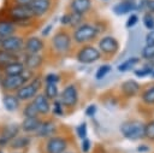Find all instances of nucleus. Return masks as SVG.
I'll list each match as a JSON object with an SVG mask.
<instances>
[{
  "mask_svg": "<svg viewBox=\"0 0 154 153\" xmlns=\"http://www.w3.org/2000/svg\"><path fill=\"white\" fill-rule=\"evenodd\" d=\"M36 72H32L28 69L20 75L16 76H5L0 75V89L2 93H16L23 84L29 82Z\"/></svg>",
  "mask_w": 154,
  "mask_h": 153,
  "instance_id": "f257e3e1",
  "label": "nucleus"
},
{
  "mask_svg": "<svg viewBox=\"0 0 154 153\" xmlns=\"http://www.w3.org/2000/svg\"><path fill=\"white\" fill-rule=\"evenodd\" d=\"M72 36L66 30H58L51 39V51L57 55H66L72 48Z\"/></svg>",
  "mask_w": 154,
  "mask_h": 153,
  "instance_id": "f03ea898",
  "label": "nucleus"
},
{
  "mask_svg": "<svg viewBox=\"0 0 154 153\" xmlns=\"http://www.w3.org/2000/svg\"><path fill=\"white\" fill-rule=\"evenodd\" d=\"M42 87H43V80L40 76H37V73H35V76L29 82H26L25 84H23L16 92V95L20 100V102L24 104V102L31 101L32 98L40 92V89Z\"/></svg>",
  "mask_w": 154,
  "mask_h": 153,
  "instance_id": "7ed1b4c3",
  "label": "nucleus"
},
{
  "mask_svg": "<svg viewBox=\"0 0 154 153\" xmlns=\"http://www.w3.org/2000/svg\"><path fill=\"white\" fill-rule=\"evenodd\" d=\"M99 34L97 27L88 24V23H82L77 28L73 29L72 33V41L77 45H85L90 41H93Z\"/></svg>",
  "mask_w": 154,
  "mask_h": 153,
  "instance_id": "20e7f679",
  "label": "nucleus"
},
{
  "mask_svg": "<svg viewBox=\"0 0 154 153\" xmlns=\"http://www.w3.org/2000/svg\"><path fill=\"white\" fill-rule=\"evenodd\" d=\"M35 18L32 14V11L29 5H17L12 4L6 10V19L12 20L13 23H18L25 19Z\"/></svg>",
  "mask_w": 154,
  "mask_h": 153,
  "instance_id": "39448f33",
  "label": "nucleus"
},
{
  "mask_svg": "<svg viewBox=\"0 0 154 153\" xmlns=\"http://www.w3.org/2000/svg\"><path fill=\"white\" fill-rule=\"evenodd\" d=\"M69 147V141L65 136L55 134L48 139H45L43 152L45 153H64Z\"/></svg>",
  "mask_w": 154,
  "mask_h": 153,
  "instance_id": "423d86ee",
  "label": "nucleus"
},
{
  "mask_svg": "<svg viewBox=\"0 0 154 153\" xmlns=\"http://www.w3.org/2000/svg\"><path fill=\"white\" fill-rule=\"evenodd\" d=\"M24 40H25V37L23 35H19L18 33L14 35L0 39V49H4V51L20 55L23 53Z\"/></svg>",
  "mask_w": 154,
  "mask_h": 153,
  "instance_id": "0eeeda50",
  "label": "nucleus"
},
{
  "mask_svg": "<svg viewBox=\"0 0 154 153\" xmlns=\"http://www.w3.org/2000/svg\"><path fill=\"white\" fill-rule=\"evenodd\" d=\"M75 58L81 64H93L101 58V52L99 51V48L85 43L76 52Z\"/></svg>",
  "mask_w": 154,
  "mask_h": 153,
  "instance_id": "6e6552de",
  "label": "nucleus"
},
{
  "mask_svg": "<svg viewBox=\"0 0 154 153\" xmlns=\"http://www.w3.org/2000/svg\"><path fill=\"white\" fill-rule=\"evenodd\" d=\"M120 131L129 140H140L144 137V124L138 120H128L122 124Z\"/></svg>",
  "mask_w": 154,
  "mask_h": 153,
  "instance_id": "1a4fd4ad",
  "label": "nucleus"
},
{
  "mask_svg": "<svg viewBox=\"0 0 154 153\" xmlns=\"http://www.w3.org/2000/svg\"><path fill=\"white\" fill-rule=\"evenodd\" d=\"M20 133L18 123H8L0 125V149H6L10 142Z\"/></svg>",
  "mask_w": 154,
  "mask_h": 153,
  "instance_id": "9d476101",
  "label": "nucleus"
},
{
  "mask_svg": "<svg viewBox=\"0 0 154 153\" xmlns=\"http://www.w3.org/2000/svg\"><path fill=\"white\" fill-rule=\"evenodd\" d=\"M78 89L73 83H70L63 88V90L59 93V100L64 105L65 108H72L78 102Z\"/></svg>",
  "mask_w": 154,
  "mask_h": 153,
  "instance_id": "9b49d317",
  "label": "nucleus"
},
{
  "mask_svg": "<svg viewBox=\"0 0 154 153\" xmlns=\"http://www.w3.org/2000/svg\"><path fill=\"white\" fill-rule=\"evenodd\" d=\"M46 49V43L45 40L40 36H28L24 40V47H23V53L25 54H37V53H43Z\"/></svg>",
  "mask_w": 154,
  "mask_h": 153,
  "instance_id": "f8f14e48",
  "label": "nucleus"
},
{
  "mask_svg": "<svg viewBox=\"0 0 154 153\" xmlns=\"http://www.w3.org/2000/svg\"><path fill=\"white\" fill-rule=\"evenodd\" d=\"M20 60L23 61L25 69L32 71V72H37L43 63H45V57L42 53H37V54H25L22 53L20 54Z\"/></svg>",
  "mask_w": 154,
  "mask_h": 153,
  "instance_id": "ddd939ff",
  "label": "nucleus"
},
{
  "mask_svg": "<svg viewBox=\"0 0 154 153\" xmlns=\"http://www.w3.org/2000/svg\"><path fill=\"white\" fill-rule=\"evenodd\" d=\"M58 134V125L53 119H43L41 120V124L38 129L35 131L34 136L37 139H48L53 135Z\"/></svg>",
  "mask_w": 154,
  "mask_h": 153,
  "instance_id": "4468645a",
  "label": "nucleus"
},
{
  "mask_svg": "<svg viewBox=\"0 0 154 153\" xmlns=\"http://www.w3.org/2000/svg\"><path fill=\"white\" fill-rule=\"evenodd\" d=\"M31 145V135L19 133L8 145L7 149L11 152H24Z\"/></svg>",
  "mask_w": 154,
  "mask_h": 153,
  "instance_id": "2eb2a0df",
  "label": "nucleus"
},
{
  "mask_svg": "<svg viewBox=\"0 0 154 153\" xmlns=\"http://www.w3.org/2000/svg\"><path fill=\"white\" fill-rule=\"evenodd\" d=\"M31 102L34 104L37 113L40 117H45L47 114H49L51 112V106H52V101H49L46 95L41 92H38L31 100Z\"/></svg>",
  "mask_w": 154,
  "mask_h": 153,
  "instance_id": "dca6fc26",
  "label": "nucleus"
},
{
  "mask_svg": "<svg viewBox=\"0 0 154 153\" xmlns=\"http://www.w3.org/2000/svg\"><path fill=\"white\" fill-rule=\"evenodd\" d=\"M1 102H2L4 108L7 112H11V113L19 111L20 107H22V102L17 98L16 93H2V95H1Z\"/></svg>",
  "mask_w": 154,
  "mask_h": 153,
  "instance_id": "f3484780",
  "label": "nucleus"
},
{
  "mask_svg": "<svg viewBox=\"0 0 154 153\" xmlns=\"http://www.w3.org/2000/svg\"><path fill=\"white\" fill-rule=\"evenodd\" d=\"M118 49H119V43L113 36H103L102 39H100V41H99V51L100 52L112 55V54H116L118 52Z\"/></svg>",
  "mask_w": 154,
  "mask_h": 153,
  "instance_id": "a211bd4d",
  "label": "nucleus"
},
{
  "mask_svg": "<svg viewBox=\"0 0 154 153\" xmlns=\"http://www.w3.org/2000/svg\"><path fill=\"white\" fill-rule=\"evenodd\" d=\"M41 120H42V117H24L19 123L20 133L34 135L41 124Z\"/></svg>",
  "mask_w": 154,
  "mask_h": 153,
  "instance_id": "6ab92c4d",
  "label": "nucleus"
},
{
  "mask_svg": "<svg viewBox=\"0 0 154 153\" xmlns=\"http://www.w3.org/2000/svg\"><path fill=\"white\" fill-rule=\"evenodd\" d=\"M51 5L52 0H32L29 4L35 18H41L46 16L51 10Z\"/></svg>",
  "mask_w": 154,
  "mask_h": 153,
  "instance_id": "aec40b11",
  "label": "nucleus"
},
{
  "mask_svg": "<svg viewBox=\"0 0 154 153\" xmlns=\"http://www.w3.org/2000/svg\"><path fill=\"white\" fill-rule=\"evenodd\" d=\"M25 71V66L23 64V61L19 59V60H16V61H12L10 64H7L6 66H4L1 70H0V75H5V76H16V75H20Z\"/></svg>",
  "mask_w": 154,
  "mask_h": 153,
  "instance_id": "412c9836",
  "label": "nucleus"
},
{
  "mask_svg": "<svg viewBox=\"0 0 154 153\" xmlns=\"http://www.w3.org/2000/svg\"><path fill=\"white\" fill-rule=\"evenodd\" d=\"M71 12L78 14H85L91 8V0H71L70 2Z\"/></svg>",
  "mask_w": 154,
  "mask_h": 153,
  "instance_id": "4be33fe9",
  "label": "nucleus"
},
{
  "mask_svg": "<svg viewBox=\"0 0 154 153\" xmlns=\"http://www.w3.org/2000/svg\"><path fill=\"white\" fill-rule=\"evenodd\" d=\"M136 8H137V5L134 0H123L113 6V12L118 16H122V14H126Z\"/></svg>",
  "mask_w": 154,
  "mask_h": 153,
  "instance_id": "5701e85b",
  "label": "nucleus"
},
{
  "mask_svg": "<svg viewBox=\"0 0 154 153\" xmlns=\"http://www.w3.org/2000/svg\"><path fill=\"white\" fill-rule=\"evenodd\" d=\"M18 33L17 25L8 19H0V39L14 35Z\"/></svg>",
  "mask_w": 154,
  "mask_h": 153,
  "instance_id": "b1692460",
  "label": "nucleus"
},
{
  "mask_svg": "<svg viewBox=\"0 0 154 153\" xmlns=\"http://www.w3.org/2000/svg\"><path fill=\"white\" fill-rule=\"evenodd\" d=\"M43 94L46 95V98L49 100V101H53L55 99L59 98V88H58V84H54V83H43Z\"/></svg>",
  "mask_w": 154,
  "mask_h": 153,
  "instance_id": "393cba45",
  "label": "nucleus"
},
{
  "mask_svg": "<svg viewBox=\"0 0 154 153\" xmlns=\"http://www.w3.org/2000/svg\"><path fill=\"white\" fill-rule=\"evenodd\" d=\"M138 89H140L138 83H137L136 81H134V80H128V81L123 82V84H122V90H123V93H124L126 96H129V98L134 96V95L138 92Z\"/></svg>",
  "mask_w": 154,
  "mask_h": 153,
  "instance_id": "a878e982",
  "label": "nucleus"
},
{
  "mask_svg": "<svg viewBox=\"0 0 154 153\" xmlns=\"http://www.w3.org/2000/svg\"><path fill=\"white\" fill-rule=\"evenodd\" d=\"M19 59H20L19 54H14V53L0 49V70L4 66H6L7 64H10L12 61H16V60H19Z\"/></svg>",
  "mask_w": 154,
  "mask_h": 153,
  "instance_id": "bb28decb",
  "label": "nucleus"
},
{
  "mask_svg": "<svg viewBox=\"0 0 154 153\" xmlns=\"http://www.w3.org/2000/svg\"><path fill=\"white\" fill-rule=\"evenodd\" d=\"M20 112H22V116L23 118L24 117H40L34 104L31 101H28V102H24L22 104V107H20Z\"/></svg>",
  "mask_w": 154,
  "mask_h": 153,
  "instance_id": "cd10ccee",
  "label": "nucleus"
},
{
  "mask_svg": "<svg viewBox=\"0 0 154 153\" xmlns=\"http://www.w3.org/2000/svg\"><path fill=\"white\" fill-rule=\"evenodd\" d=\"M138 63H140V58H137V57H130V58H128L126 60H124L123 63H120V64L118 65V70H119L120 72L129 71V70H131L132 67H135Z\"/></svg>",
  "mask_w": 154,
  "mask_h": 153,
  "instance_id": "c85d7f7f",
  "label": "nucleus"
},
{
  "mask_svg": "<svg viewBox=\"0 0 154 153\" xmlns=\"http://www.w3.org/2000/svg\"><path fill=\"white\" fill-rule=\"evenodd\" d=\"M51 113L54 117H63L65 113V107L64 105L60 102L59 99H55L52 101V106H51Z\"/></svg>",
  "mask_w": 154,
  "mask_h": 153,
  "instance_id": "c756f323",
  "label": "nucleus"
},
{
  "mask_svg": "<svg viewBox=\"0 0 154 153\" xmlns=\"http://www.w3.org/2000/svg\"><path fill=\"white\" fill-rule=\"evenodd\" d=\"M153 67H154V65L152 64V61H150V63H147V64L143 65L142 69H140V70H135V75H136L137 77H146V76H148V75L152 73Z\"/></svg>",
  "mask_w": 154,
  "mask_h": 153,
  "instance_id": "7c9ffc66",
  "label": "nucleus"
},
{
  "mask_svg": "<svg viewBox=\"0 0 154 153\" xmlns=\"http://www.w3.org/2000/svg\"><path fill=\"white\" fill-rule=\"evenodd\" d=\"M141 57L146 60L154 59V45H146L141 51Z\"/></svg>",
  "mask_w": 154,
  "mask_h": 153,
  "instance_id": "2f4dec72",
  "label": "nucleus"
},
{
  "mask_svg": "<svg viewBox=\"0 0 154 153\" xmlns=\"http://www.w3.org/2000/svg\"><path fill=\"white\" fill-rule=\"evenodd\" d=\"M83 23V16L82 14H78V13H75V12H70V24L69 27L70 28H77L78 25H81Z\"/></svg>",
  "mask_w": 154,
  "mask_h": 153,
  "instance_id": "473e14b6",
  "label": "nucleus"
},
{
  "mask_svg": "<svg viewBox=\"0 0 154 153\" xmlns=\"http://www.w3.org/2000/svg\"><path fill=\"white\" fill-rule=\"evenodd\" d=\"M142 100L146 104H154V86L146 89L142 94Z\"/></svg>",
  "mask_w": 154,
  "mask_h": 153,
  "instance_id": "72a5a7b5",
  "label": "nucleus"
},
{
  "mask_svg": "<svg viewBox=\"0 0 154 153\" xmlns=\"http://www.w3.org/2000/svg\"><path fill=\"white\" fill-rule=\"evenodd\" d=\"M109 71H111V65L103 64V65H101V66L97 69V71H96V73H95V77H96L97 80H102L103 77H106V76L109 73Z\"/></svg>",
  "mask_w": 154,
  "mask_h": 153,
  "instance_id": "f704fd0d",
  "label": "nucleus"
},
{
  "mask_svg": "<svg viewBox=\"0 0 154 153\" xmlns=\"http://www.w3.org/2000/svg\"><path fill=\"white\" fill-rule=\"evenodd\" d=\"M144 136L149 140H154V120L144 124Z\"/></svg>",
  "mask_w": 154,
  "mask_h": 153,
  "instance_id": "c9c22d12",
  "label": "nucleus"
},
{
  "mask_svg": "<svg viewBox=\"0 0 154 153\" xmlns=\"http://www.w3.org/2000/svg\"><path fill=\"white\" fill-rule=\"evenodd\" d=\"M43 83H54V84H58L60 82V76L58 73H54V72H49L47 73L43 78Z\"/></svg>",
  "mask_w": 154,
  "mask_h": 153,
  "instance_id": "e433bc0d",
  "label": "nucleus"
},
{
  "mask_svg": "<svg viewBox=\"0 0 154 153\" xmlns=\"http://www.w3.org/2000/svg\"><path fill=\"white\" fill-rule=\"evenodd\" d=\"M143 24L148 30L154 29V16L152 13H146L143 16Z\"/></svg>",
  "mask_w": 154,
  "mask_h": 153,
  "instance_id": "4c0bfd02",
  "label": "nucleus"
},
{
  "mask_svg": "<svg viewBox=\"0 0 154 153\" xmlns=\"http://www.w3.org/2000/svg\"><path fill=\"white\" fill-rule=\"evenodd\" d=\"M76 131H77V136L79 137V139H85L87 137V134H88V128H87V123L85 122H82L78 126H77V129H76Z\"/></svg>",
  "mask_w": 154,
  "mask_h": 153,
  "instance_id": "58836bf2",
  "label": "nucleus"
},
{
  "mask_svg": "<svg viewBox=\"0 0 154 153\" xmlns=\"http://www.w3.org/2000/svg\"><path fill=\"white\" fill-rule=\"evenodd\" d=\"M90 148H91V142H90V140L89 139H83L82 140V145H81V149H82V152L83 153H88L89 151H90Z\"/></svg>",
  "mask_w": 154,
  "mask_h": 153,
  "instance_id": "ea45409f",
  "label": "nucleus"
},
{
  "mask_svg": "<svg viewBox=\"0 0 154 153\" xmlns=\"http://www.w3.org/2000/svg\"><path fill=\"white\" fill-rule=\"evenodd\" d=\"M137 22H138V17H137V14H131V16L128 18L125 25H126V28H132L134 25L137 24Z\"/></svg>",
  "mask_w": 154,
  "mask_h": 153,
  "instance_id": "a19ab883",
  "label": "nucleus"
},
{
  "mask_svg": "<svg viewBox=\"0 0 154 153\" xmlns=\"http://www.w3.org/2000/svg\"><path fill=\"white\" fill-rule=\"evenodd\" d=\"M96 111H97V108H96L95 105H89V106L85 108V116H87V117H94L95 113H96Z\"/></svg>",
  "mask_w": 154,
  "mask_h": 153,
  "instance_id": "79ce46f5",
  "label": "nucleus"
},
{
  "mask_svg": "<svg viewBox=\"0 0 154 153\" xmlns=\"http://www.w3.org/2000/svg\"><path fill=\"white\" fill-rule=\"evenodd\" d=\"M144 40H146V45H154V29L149 30Z\"/></svg>",
  "mask_w": 154,
  "mask_h": 153,
  "instance_id": "37998d69",
  "label": "nucleus"
},
{
  "mask_svg": "<svg viewBox=\"0 0 154 153\" xmlns=\"http://www.w3.org/2000/svg\"><path fill=\"white\" fill-rule=\"evenodd\" d=\"M60 23H61V25H64V27H69V24H70V13L63 14L61 18H60Z\"/></svg>",
  "mask_w": 154,
  "mask_h": 153,
  "instance_id": "c03bdc74",
  "label": "nucleus"
},
{
  "mask_svg": "<svg viewBox=\"0 0 154 153\" xmlns=\"http://www.w3.org/2000/svg\"><path fill=\"white\" fill-rule=\"evenodd\" d=\"M146 7L147 10H149V12L154 13V0H148L146 4Z\"/></svg>",
  "mask_w": 154,
  "mask_h": 153,
  "instance_id": "a18cd8bd",
  "label": "nucleus"
},
{
  "mask_svg": "<svg viewBox=\"0 0 154 153\" xmlns=\"http://www.w3.org/2000/svg\"><path fill=\"white\" fill-rule=\"evenodd\" d=\"M13 4H17V5H29L32 0H12Z\"/></svg>",
  "mask_w": 154,
  "mask_h": 153,
  "instance_id": "49530a36",
  "label": "nucleus"
},
{
  "mask_svg": "<svg viewBox=\"0 0 154 153\" xmlns=\"http://www.w3.org/2000/svg\"><path fill=\"white\" fill-rule=\"evenodd\" d=\"M51 30H52V25H47V27L45 28V30H42V31H41L42 36H48V35H49V33H51Z\"/></svg>",
  "mask_w": 154,
  "mask_h": 153,
  "instance_id": "de8ad7c7",
  "label": "nucleus"
},
{
  "mask_svg": "<svg viewBox=\"0 0 154 153\" xmlns=\"http://www.w3.org/2000/svg\"><path fill=\"white\" fill-rule=\"evenodd\" d=\"M138 151H148V147H147V146H142V147H138Z\"/></svg>",
  "mask_w": 154,
  "mask_h": 153,
  "instance_id": "09e8293b",
  "label": "nucleus"
},
{
  "mask_svg": "<svg viewBox=\"0 0 154 153\" xmlns=\"http://www.w3.org/2000/svg\"><path fill=\"white\" fill-rule=\"evenodd\" d=\"M150 76L154 78V67H153V71H152V73H150Z\"/></svg>",
  "mask_w": 154,
  "mask_h": 153,
  "instance_id": "8fccbe9b",
  "label": "nucleus"
},
{
  "mask_svg": "<svg viewBox=\"0 0 154 153\" xmlns=\"http://www.w3.org/2000/svg\"><path fill=\"white\" fill-rule=\"evenodd\" d=\"M0 153H5V151L4 149H0Z\"/></svg>",
  "mask_w": 154,
  "mask_h": 153,
  "instance_id": "3c124183",
  "label": "nucleus"
},
{
  "mask_svg": "<svg viewBox=\"0 0 154 153\" xmlns=\"http://www.w3.org/2000/svg\"><path fill=\"white\" fill-rule=\"evenodd\" d=\"M11 153H24V152H11Z\"/></svg>",
  "mask_w": 154,
  "mask_h": 153,
  "instance_id": "603ef678",
  "label": "nucleus"
},
{
  "mask_svg": "<svg viewBox=\"0 0 154 153\" xmlns=\"http://www.w3.org/2000/svg\"><path fill=\"white\" fill-rule=\"evenodd\" d=\"M64 153H73V152H64Z\"/></svg>",
  "mask_w": 154,
  "mask_h": 153,
  "instance_id": "864d4df0",
  "label": "nucleus"
}]
</instances>
